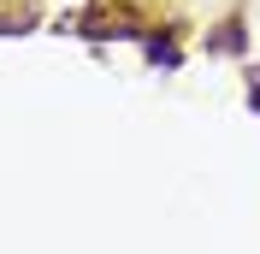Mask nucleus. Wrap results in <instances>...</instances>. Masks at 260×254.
Here are the masks:
<instances>
[{"label":"nucleus","mask_w":260,"mask_h":254,"mask_svg":"<svg viewBox=\"0 0 260 254\" xmlns=\"http://www.w3.org/2000/svg\"><path fill=\"white\" fill-rule=\"evenodd\" d=\"M148 59H154V65H178V48H166V42H154V48H148Z\"/></svg>","instance_id":"1"}]
</instances>
